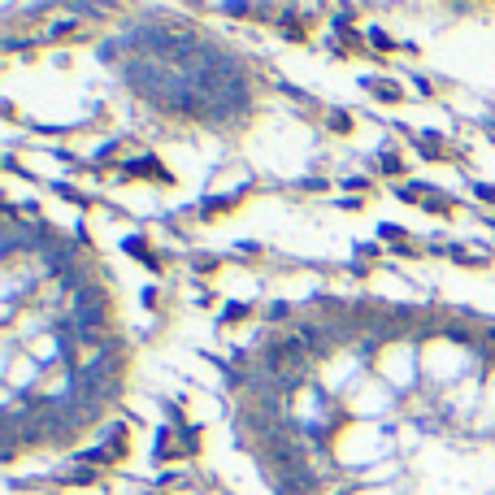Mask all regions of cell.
I'll return each instance as SVG.
<instances>
[{"label": "cell", "instance_id": "obj_1", "mask_svg": "<svg viewBox=\"0 0 495 495\" xmlns=\"http://www.w3.org/2000/svg\"><path fill=\"white\" fill-rule=\"evenodd\" d=\"M370 87H374V96H383V101H400V96H404L391 78H370Z\"/></svg>", "mask_w": 495, "mask_h": 495}, {"label": "cell", "instance_id": "obj_2", "mask_svg": "<svg viewBox=\"0 0 495 495\" xmlns=\"http://www.w3.org/2000/svg\"><path fill=\"white\" fill-rule=\"evenodd\" d=\"M330 130H352V118L348 113H330Z\"/></svg>", "mask_w": 495, "mask_h": 495}, {"label": "cell", "instance_id": "obj_3", "mask_svg": "<svg viewBox=\"0 0 495 495\" xmlns=\"http://www.w3.org/2000/svg\"><path fill=\"white\" fill-rule=\"evenodd\" d=\"M196 270L209 274V270H218V257H196Z\"/></svg>", "mask_w": 495, "mask_h": 495}, {"label": "cell", "instance_id": "obj_4", "mask_svg": "<svg viewBox=\"0 0 495 495\" xmlns=\"http://www.w3.org/2000/svg\"><path fill=\"white\" fill-rule=\"evenodd\" d=\"M378 165H383L387 174H400V161H395V157H378Z\"/></svg>", "mask_w": 495, "mask_h": 495}, {"label": "cell", "instance_id": "obj_5", "mask_svg": "<svg viewBox=\"0 0 495 495\" xmlns=\"http://www.w3.org/2000/svg\"><path fill=\"white\" fill-rule=\"evenodd\" d=\"M478 196H483L487 205H495V187H487V183H483V187H478Z\"/></svg>", "mask_w": 495, "mask_h": 495}]
</instances>
